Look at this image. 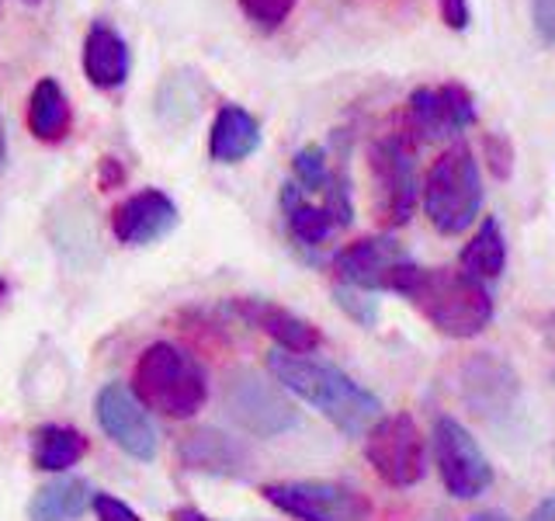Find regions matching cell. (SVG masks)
<instances>
[{
	"mask_svg": "<svg viewBox=\"0 0 555 521\" xmlns=\"http://www.w3.org/2000/svg\"><path fill=\"white\" fill-rule=\"evenodd\" d=\"M413 265V257L399 247L392 237H361L347 243L344 251L334 254V268L340 285H351L361 292H396L399 278Z\"/></svg>",
	"mask_w": 555,
	"mask_h": 521,
	"instance_id": "8fae6325",
	"label": "cell"
},
{
	"mask_svg": "<svg viewBox=\"0 0 555 521\" xmlns=\"http://www.w3.org/2000/svg\"><path fill=\"white\" fill-rule=\"evenodd\" d=\"M8 161V136H4V118H0V167Z\"/></svg>",
	"mask_w": 555,
	"mask_h": 521,
	"instance_id": "836d02e7",
	"label": "cell"
},
{
	"mask_svg": "<svg viewBox=\"0 0 555 521\" xmlns=\"http://www.w3.org/2000/svg\"><path fill=\"white\" fill-rule=\"evenodd\" d=\"M434 459H438V473L448 486L451 497L473 500L493 486V466L482 456V448L468 434L455 417H438L434 421Z\"/></svg>",
	"mask_w": 555,
	"mask_h": 521,
	"instance_id": "30bf717a",
	"label": "cell"
},
{
	"mask_svg": "<svg viewBox=\"0 0 555 521\" xmlns=\"http://www.w3.org/2000/svg\"><path fill=\"white\" fill-rule=\"evenodd\" d=\"M531 521H555V497H545L542 504H538Z\"/></svg>",
	"mask_w": 555,
	"mask_h": 521,
	"instance_id": "1f68e13d",
	"label": "cell"
},
{
	"mask_svg": "<svg viewBox=\"0 0 555 521\" xmlns=\"http://www.w3.org/2000/svg\"><path fill=\"white\" fill-rule=\"evenodd\" d=\"M4 295H8V282L0 278V303H4Z\"/></svg>",
	"mask_w": 555,
	"mask_h": 521,
	"instance_id": "e575fe53",
	"label": "cell"
},
{
	"mask_svg": "<svg viewBox=\"0 0 555 521\" xmlns=\"http://www.w3.org/2000/svg\"><path fill=\"white\" fill-rule=\"evenodd\" d=\"M462 396L476 414H493L490 407L507 410L517 396V376L511 372V365H503L490 352L476 355L462 369Z\"/></svg>",
	"mask_w": 555,
	"mask_h": 521,
	"instance_id": "ac0fdd59",
	"label": "cell"
},
{
	"mask_svg": "<svg viewBox=\"0 0 555 521\" xmlns=\"http://www.w3.org/2000/svg\"><path fill=\"white\" fill-rule=\"evenodd\" d=\"M170 521H216V518L202 514L198 508H173L170 511Z\"/></svg>",
	"mask_w": 555,
	"mask_h": 521,
	"instance_id": "4dcf8cb0",
	"label": "cell"
},
{
	"mask_svg": "<svg viewBox=\"0 0 555 521\" xmlns=\"http://www.w3.org/2000/svg\"><path fill=\"white\" fill-rule=\"evenodd\" d=\"M28 4H39V0H28Z\"/></svg>",
	"mask_w": 555,
	"mask_h": 521,
	"instance_id": "d590c367",
	"label": "cell"
},
{
	"mask_svg": "<svg viewBox=\"0 0 555 521\" xmlns=\"http://www.w3.org/2000/svg\"><path fill=\"white\" fill-rule=\"evenodd\" d=\"M476 98L468 94L465 84H438V87H416L406 101L403 126L416 143H441V139L462 136L476 126Z\"/></svg>",
	"mask_w": 555,
	"mask_h": 521,
	"instance_id": "9c48e42d",
	"label": "cell"
},
{
	"mask_svg": "<svg viewBox=\"0 0 555 521\" xmlns=\"http://www.w3.org/2000/svg\"><path fill=\"white\" fill-rule=\"evenodd\" d=\"M230 309L243 323L257 327L260 334H268L278 352H292V355H312L323 344V334L317 323L302 320L299 313H292L285 306H274L268 300H254V295H240L230 303Z\"/></svg>",
	"mask_w": 555,
	"mask_h": 521,
	"instance_id": "5bb4252c",
	"label": "cell"
},
{
	"mask_svg": "<svg viewBox=\"0 0 555 521\" xmlns=\"http://www.w3.org/2000/svg\"><path fill=\"white\" fill-rule=\"evenodd\" d=\"M424 213L441 237H459L476 223L482 208V181L476 153L465 143H451L424 178Z\"/></svg>",
	"mask_w": 555,
	"mask_h": 521,
	"instance_id": "277c9868",
	"label": "cell"
},
{
	"mask_svg": "<svg viewBox=\"0 0 555 521\" xmlns=\"http://www.w3.org/2000/svg\"><path fill=\"white\" fill-rule=\"evenodd\" d=\"M260 147V122L243 104H222L208 132V156L216 164H240Z\"/></svg>",
	"mask_w": 555,
	"mask_h": 521,
	"instance_id": "d6986e66",
	"label": "cell"
},
{
	"mask_svg": "<svg viewBox=\"0 0 555 521\" xmlns=\"http://www.w3.org/2000/svg\"><path fill=\"white\" fill-rule=\"evenodd\" d=\"M240 11L250 17L260 31H274L288 22L295 11V0H240Z\"/></svg>",
	"mask_w": 555,
	"mask_h": 521,
	"instance_id": "cb8c5ba5",
	"label": "cell"
},
{
	"mask_svg": "<svg viewBox=\"0 0 555 521\" xmlns=\"http://www.w3.org/2000/svg\"><path fill=\"white\" fill-rule=\"evenodd\" d=\"M121 181H126V167H121L115 156H101V164H98V185L108 191V188H118Z\"/></svg>",
	"mask_w": 555,
	"mask_h": 521,
	"instance_id": "f546056e",
	"label": "cell"
},
{
	"mask_svg": "<svg viewBox=\"0 0 555 521\" xmlns=\"http://www.w3.org/2000/svg\"><path fill=\"white\" fill-rule=\"evenodd\" d=\"M132 393L146 410L170 417V421H188L202 410L208 382L195 355L170 341H156L135 361Z\"/></svg>",
	"mask_w": 555,
	"mask_h": 521,
	"instance_id": "3957f363",
	"label": "cell"
},
{
	"mask_svg": "<svg viewBox=\"0 0 555 521\" xmlns=\"http://www.w3.org/2000/svg\"><path fill=\"white\" fill-rule=\"evenodd\" d=\"M94 491L91 483L74 480V476H63V480H52L46 486H39V494L31 497L28 504V518L31 521H77L83 511L94 508Z\"/></svg>",
	"mask_w": 555,
	"mask_h": 521,
	"instance_id": "44dd1931",
	"label": "cell"
},
{
	"mask_svg": "<svg viewBox=\"0 0 555 521\" xmlns=\"http://www.w3.org/2000/svg\"><path fill=\"white\" fill-rule=\"evenodd\" d=\"M178 226V205L160 188H143L112 208V233L121 247H150Z\"/></svg>",
	"mask_w": 555,
	"mask_h": 521,
	"instance_id": "4fadbf2b",
	"label": "cell"
},
{
	"mask_svg": "<svg viewBox=\"0 0 555 521\" xmlns=\"http://www.w3.org/2000/svg\"><path fill=\"white\" fill-rule=\"evenodd\" d=\"M282 216H285L288 237L295 240V247H302V251H320L330 237L347 226L326 202L306 195L295 181L282 185Z\"/></svg>",
	"mask_w": 555,
	"mask_h": 521,
	"instance_id": "2e32d148",
	"label": "cell"
},
{
	"mask_svg": "<svg viewBox=\"0 0 555 521\" xmlns=\"http://www.w3.org/2000/svg\"><path fill=\"white\" fill-rule=\"evenodd\" d=\"M396 295H403L438 334L455 341L482 334L493 320L490 289L465 271L410 265L399 278Z\"/></svg>",
	"mask_w": 555,
	"mask_h": 521,
	"instance_id": "7a4b0ae2",
	"label": "cell"
},
{
	"mask_svg": "<svg viewBox=\"0 0 555 521\" xmlns=\"http://www.w3.org/2000/svg\"><path fill=\"white\" fill-rule=\"evenodd\" d=\"M441 22L451 31H465L468 22H473V8H468V0H441Z\"/></svg>",
	"mask_w": 555,
	"mask_h": 521,
	"instance_id": "f1b7e54d",
	"label": "cell"
},
{
	"mask_svg": "<svg viewBox=\"0 0 555 521\" xmlns=\"http://www.w3.org/2000/svg\"><path fill=\"white\" fill-rule=\"evenodd\" d=\"M503 265H507V237H503L500 223L493 216H486L479 223L476 237L465 243L462 271L479 278V282H490V278H496L503 271Z\"/></svg>",
	"mask_w": 555,
	"mask_h": 521,
	"instance_id": "603a6c76",
	"label": "cell"
},
{
	"mask_svg": "<svg viewBox=\"0 0 555 521\" xmlns=\"http://www.w3.org/2000/svg\"><path fill=\"white\" fill-rule=\"evenodd\" d=\"M334 303L361 327H375L378 323V300H372V292H361L351 285H337L334 289Z\"/></svg>",
	"mask_w": 555,
	"mask_h": 521,
	"instance_id": "d4e9b609",
	"label": "cell"
},
{
	"mask_svg": "<svg viewBox=\"0 0 555 521\" xmlns=\"http://www.w3.org/2000/svg\"><path fill=\"white\" fill-rule=\"evenodd\" d=\"M222 404H225V414H230L243 431L257 434V439H278V434H285L299 424V410L288 404L285 390L250 369H236L225 376Z\"/></svg>",
	"mask_w": 555,
	"mask_h": 521,
	"instance_id": "52a82bcc",
	"label": "cell"
},
{
	"mask_svg": "<svg viewBox=\"0 0 555 521\" xmlns=\"http://www.w3.org/2000/svg\"><path fill=\"white\" fill-rule=\"evenodd\" d=\"M260 497L295 521H369L372 504L361 491L334 480L264 483Z\"/></svg>",
	"mask_w": 555,
	"mask_h": 521,
	"instance_id": "8992f818",
	"label": "cell"
},
{
	"mask_svg": "<svg viewBox=\"0 0 555 521\" xmlns=\"http://www.w3.org/2000/svg\"><path fill=\"white\" fill-rule=\"evenodd\" d=\"M69 129H74V112H69L66 91L56 77H42L28 98V132L39 143H63Z\"/></svg>",
	"mask_w": 555,
	"mask_h": 521,
	"instance_id": "ffe728a7",
	"label": "cell"
},
{
	"mask_svg": "<svg viewBox=\"0 0 555 521\" xmlns=\"http://www.w3.org/2000/svg\"><path fill=\"white\" fill-rule=\"evenodd\" d=\"M364 459L378 473V480L386 486H413L424 480L427 469V452L421 428L410 414H389L369 431V442H364Z\"/></svg>",
	"mask_w": 555,
	"mask_h": 521,
	"instance_id": "ba28073f",
	"label": "cell"
},
{
	"mask_svg": "<svg viewBox=\"0 0 555 521\" xmlns=\"http://www.w3.org/2000/svg\"><path fill=\"white\" fill-rule=\"evenodd\" d=\"M87 456V439L77 428L66 424H42L31 434V462L42 473H66Z\"/></svg>",
	"mask_w": 555,
	"mask_h": 521,
	"instance_id": "7402d4cb",
	"label": "cell"
},
{
	"mask_svg": "<svg viewBox=\"0 0 555 521\" xmlns=\"http://www.w3.org/2000/svg\"><path fill=\"white\" fill-rule=\"evenodd\" d=\"M268 372L282 390L302 396L306 404L317 407L330 424L344 434H364L382 421V404L378 396L369 393L354 382L337 365L309 358V355H292V352H271L268 355Z\"/></svg>",
	"mask_w": 555,
	"mask_h": 521,
	"instance_id": "6da1fadb",
	"label": "cell"
},
{
	"mask_svg": "<svg viewBox=\"0 0 555 521\" xmlns=\"http://www.w3.org/2000/svg\"><path fill=\"white\" fill-rule=\"evenodd\" d=\"M482 156L496 181H507L514 170V147L503 132H482Z\"/></svg>",
	"mask_w": 555,
	"mask_h": 521,
	"instance_id": "484cf974",
	"label": "cell"
},
{
	"mask_svg": "<svg viewBox=\"0 0 555 521\" xmlns=\"http://www.w3.org/2000/svg\"><path fill=\"white\" fill-rule=\"evenodd\" d=\"M531 28L542 46H555V0H531Z\"/></svg>",
	"mask_w": 555,
	"mask_h": 521,
	"instance_id": "4316f807",
	"label": "cell"
},
{
	"mask_svg": "<svg viewBox=\"0 0 555 521\" xmlns=\"http://www.w3.org/2000/svg\"><path fill=\"white\" fill-rule=\"evenodd\" d=\"M132 56L126 39L118 35L115 25L108 22H94L87 28L83 39V74L98 91H118L121 84L129 80Z\"/></svg>",
	"mask_w": 555,
	"mask_h": 521,
	"instance_id": "e0dca14e",
	"label": "cell"
},
{
	"mask_svg": "<svg viewBox=\"0 0 555 521\" xmlns=\"http://www.w3.org/2000/svg\"><path fill=\"white\" fill-rule=\"evenodd\" d=\"M94 417H98L101 431L108 434L126 456H132L139 462L156 459V428L150 421L146 407L139 404L129 386L108 382L94 399Z\"/></svg>",
	"mask_w": 555,
	"mask_h": 521,
	"instance_id": "7c38bea8",
	"label": "cell"
},
{
	"mask_svg": "<svg viewBox=\"0 0 555 521\" xmlns=\"http://www.w3.org/2000/svg\"><path fill=\"white\" fill-rule=\"evenodd\" d=\"M94 514H98V521H143L126 500H118L112 494H98L94 497Z\"/></svg>",
	"mask_w": 555,
	"mask_h": 521,
	"instance_id": "83f0119b",
	"label": "cell"
},
{
	"mask_svg": "<svg viewBox=\"0 0 555 521\" xmlns=\"http://www.w3.org/2000/svg\"><path fill=\"white\" fill-rule=\"evenodd\" d=\"M178 459H181V466L195 469V473H205V476L240 480V476H247V469H250L247 445L230 439V434L216 431V428L188 431L178 442Z\"/></svg>",
	"mask_w": 555,
	"mask_h": 521,
	"instance_id": "9a60e30c",
	"label": "cell"
},
{
	"mask_svg": "<svg viewBox=\"0 0 555 521\" xmlns=\"http://www.w3.org/2000/svg\"><path fill=\"white\" fill-rule=\"evenodd\" d=\"M416 139L406 126L378 136L369 147V170L375 188V216L386 230L410 223L424 188L416 181Z\"/></svg>",
	"mask_w": 555,
	"mask_h": 521,
	"instance_id": "5b68a950",
	"label": "cell"
},
{
	"mask_svg": "<svg viewBox=\"0 0 555 521\" xmlns=\"http://www.w3.org/2000/svg\"><path fill=\"white\" fill-rule=\"evenodd\" d=\"M468 521H511L503 511H479V514H473Z\"/></svg>",
	"mask_w": 555,
	"mask_h": 521,
	"instance_id": "d6a6232c",
	"label": "cell"
}]
</instances>
